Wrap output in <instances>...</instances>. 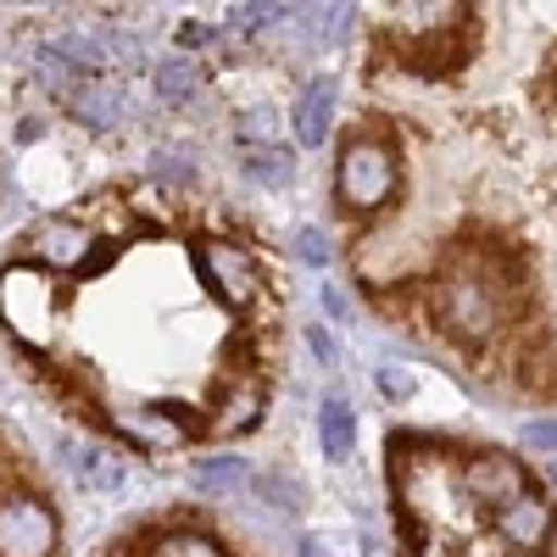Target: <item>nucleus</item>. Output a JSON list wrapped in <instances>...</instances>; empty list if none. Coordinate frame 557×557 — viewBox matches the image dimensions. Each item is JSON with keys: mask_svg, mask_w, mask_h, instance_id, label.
<instances>
[{"mask_svg": "<svg viewBox=\"0 0 557 557\" xmlns=\"http://www.w3.org/2000/svg\"><path fill=\"white\" fill-rule=\"evenodd\" d=\"M96 557H278L268 535L212 502H168L123 524Z\"/></svg>", "mask_w": 557, "mask_h": 557, "instance_id": "2", "label": "nucleus"}, {"mask_svg": "<svg viewBox=\"0 0 557 557\" xmlns=\"http://www.w3.org/2000/svg\"><path fill=\"white\" fill-rule=\"evenodd\" d=\"M0 557H67L62 502L7 424H0Z\"/></svg>", "mask_w": 557, "mask_h": 557, "instance_id": "3", "label": "nucleus"}, {"mask_svg": "<svg viewBox=\"0 0 557 557\" xmlns=\"http://www.w3.org/2000/svg\"><path fill=\"white\" fill-rule=\"evenodd\" d=\"M524 446H530V451L557 457V424H530V430H524Z\"/></svg>", "mask_w": 557, "mask_h": 557, "instance_id": "7", "label": "nucleus"}, {"mask_svg": "<svg viewBox=\"0 0 557 557\" xmlns=\"http://www.w3.org/2000/svg\"><path fill=\"white\" fill-rule=\"evenodd\" d=\"M190 84H196V67H190V62H173V67H162V96H184Z\"/></svg>", "mask_w": 557, "mask_h": 557, "instance_id": "6", "label": "nucleus"}, {"mask_svg": "<svg viewBox=\"0 0 557 557\" xmlns=\"http://www.w3.org/2000/svg\"><path fill=\"white\" fill-rule=\"evenodd\" d=\"M301 139L307 146H323V128H330V84H318L307 89V101H301V117H296Z\"/></svg>", "mask_w": 557, "mask_h": 557, "instance_id": "5", "label": "nucleus"}, {"mask_svg": "<svg viewBox=\"0 0 557 557\" xmlns=\"http://www.w3.org/2000/svg\"><path fill=\"white\" fill-rule=\"evenodd\" d=\"M0 335L73 424L178 457L268 418L290 362V273L228 207L112 184L7 246Z\"/></svg>", "mask_w": 557, "mask_h": 557, "instance_id": "1", "label": "nucleus"}, {"mask_svg": "<svg viewBox=\"0 0 557 557\" xmlns=\"http://www.w3.org/2000/svg\"><path fill=\"white\" fill-rule=\"evenodd\" d=\"M318 441H323V457H335V462L351 451V412H346L341 396L323 401V412H318Z\"/></svg>", "mask_w": 557, "mask_h": 557, "instance_id": "4", "label": "nucleus"}]
</instances>
